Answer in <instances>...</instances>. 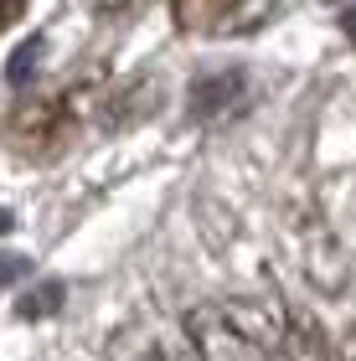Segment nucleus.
I'll return each mask as SVG.
<instances>
[{
	"label": "nucleus",
	"mask_w": 356,
	"mask_h": 361,
	"mask_svg": "<svg viewBox=\"0 0 356 361\" xmlns=\"http://www.w3.org/2000/svg\"><path fill=\"white\" fill-rule=\"evenodd\" d=\"M21 11H26V0H0V31L21 21Z\"/></svg>",
	"instance_id": "13"
},
{
	"label": "nucleus",
	"mask_w": 356,
	"mask_h": 361,
	"mask_svg": "<svg viewBox=\"0 0 356 361\" xmlns=\"http://www.w3.org/2000/svg\"><path fill=\"white\" fill-rule=\"evenodd\" d=\"M331 361H356V320L346 325V336L336 341V356H331Z\"/></svg>",
	"instance_id": "12"
},
{
	"label": "nucleus",
	"mask_w": 356,
	"mask_h": 361,
	"mask_svg": "<svg viewBox=\"0 0 356 361\" xmlns=\"http://www.w3.org/2000/svg\"><path fill=\"white\" fill-rule=\"evenodd\" d=\"M284 248L295 253L300 274L310 279L320 294L336 300V294L351 284V258L341 248V238L331 233L326 212H320V202L310 191H289V202H284Z\"/></svg>",
	"instance_id": "1"
},
{
	"label": "nucleus",
	"mask_w": 356,
	"mask_h": 361,
	"mask_svg": "<svg viewBox=\"0 0 356 361\" xmlns=\"http://www.w3.org/2000/svg\"><path fill=\"white\" fill-rule=\"evenodd\" d=\"M233 320V331L243 336V346H264V351H279V341L289 331V320H295V310H284L279 294H238V300L222 305Z\"/></svg>",
	"instance_id": "3"
},
{
	"label": "nucleus",
	"mask_w": 356,
	"mask_h": 361,
	"mask_svg": "<svg viewBox=\"0 0 356 361\" xmlns=\"http://www.w3.org/2000/svg\"><path fill=\"white\" fill-rule=\"evenodd\" d=\"M238 93V73H222V78H207V83H197V93H191V109L197 114H217L228 109Z\"/></svg>",
	"instance_id": "9"
},
{
	"label": "nucleus",
	"mask_w": 356,
	"mask_h": 361,
	"mask_svg": "<svg viewBox=\"0 0 356 361\" xmlns=\"http://www.w3.org/2000/svg\"><path fill=\"white\" fill-rule=\"evenodd\" d=\"M186 341L202 351V361H233L238 346H243V336L233 331V320H228V310L222 305H197L186 315Z\"/></svg>",
	"instance_id": "4"
},
{
	"label": "nucleus",
	"mask_w": 356,
	"mask_h": 361,
	"mask_svg": "<svg viewBox=\"0 0 356 361\" xmlns=\"http://www.w3.org/2000/svg\"><path fill=\"white\" fill-rule=\"evenodd\" d=\"M109 361H166V346H160L140 320H129L109 336Z\"/></svg>",
	"instance_id": "7"
},
{
	"label": "nucleus",
	"mask_w": 356,
	"mask_h": 361,
	"mask_svg": "<svg viewBox=\"0 0 356 361\" xmlns=\"http://www.w3.org/2000/svg\"><path fill=\"white\" fill-rule=\"evenodd\" d=\"M243 0H171V21L186 37H207V31H233Z\"/></svg>",
	"instance_id": "5"
},
{
	"label": "nucleus",
	"mask_w": 356,
	"mask_h": 361,
	"mask_svg": "<svg viewBox=\"0 0 356 361\" xmlns=\"http://www.w3.org/2000/svg\"><path fill=\"white\" fill-rule=\"evenodd\" d=\"M73 129H78V109L73 98H37V104L16 109L6 135L16 145V155L26 160H52L73 145Z\"/></svg>",
	"instance_id": "2"
},
{
	"label": "nucleus",
	"mask_w": 356,
	"mask_h": 361,
	"mask_svg": "<svg viewBox=\"0 0 356 361\" xmlns=\"http://www.w3.org/2000/svg\"><path fill=\"white\" fill-rule=\"evenodd\" d=\"M37 52H42V42H26V52H16V57H11V83L31 78V62H37Z\"/></svg>",
	"instance_id": "11"
},
{
	"label": "nucleus",
	"mask_w": 356,
	"mask_h": 361,
	"mask_svg": "<svg viewBox=\"0 0 356 361\" xmlns=\"http://www.w3.org/2000/svg\"><path fill=\"white\" fill-rule=\"evenodd\" d=\"M166 361H202V351L191 346V341H181V346H176V351H166Z\"/></svg>",
	"instance_id": "14"
},
{
	"label": "nucleus",
	"mask_w": 356,
	"mask_h": 361,
	"mask_svg": "<svg viewBox=\"0 0 356 361\" xmlns=\"http://www.w3.org/2000/svg\"><path fill=\"white\" fill-rule=\"evenodd\" d=\"M21 274H31V258H16V253H0V289L16 284Z\"/></svg>",
	"instance_id": "10"
},
{
	"label": "nucleus",
	"mask_w": 356,
	"mask_h": 361,
	"mask_svg": "<svg viewBox=\"0 0 356 361\" xmlns=\"http://www.w3.org/2000/svg\"><path fill=\"white\" fill-rule=\"evenodd\" d=\"M62 300H68V289H62L57 279H47V284L26 289L21 300H16V315H21V320H47V315H57V310H62Z\"/></svg>",
	"instance_id": "8"
},
{
	"label": "nucleus",
	"mask_w": 356,
	"mask_h": 361,
	"mask_svg": "<svg viewBox=\"0 0 356 361\" xmlns=\"http://www.w3.org/2000/svg\"><path fill=\"white\" fill-rule=\"evenodd\" d=\"M346 37L356 42V11H346Z\"/></svg>",
	"instance_id": "15"
},
{
	"label": "nucleus",
	"mask_w": 356,
	"mask_h": 361,
	"mask_svg": "<svg viewBox=\"0 0 356 361\" xmlns=\"http://www.w3.org/2000/svg\"><path fill=\"white\" fill-rule=\"evenodd\" d=\"M331 356H336V346H326V336H320V325L310 315L289 320L279 351H274V361H331Z\"/></svg>",
	"instance_id": "6"
},
{
	"label": "nucleus",
	"mask_w": 356,
	"mask_h": 361,
	"mask_svg": "<svg viewBox=\"0 0 356 361\" xmlns=\"http://www.w3.org/2000/svg\"><path fill=\"white\" fill-rule=\"evenodd\" d=\"M0 233H11V212L6 207H0Z\"/></svg>",
	"instance_id": "16"
}]
</instances>
